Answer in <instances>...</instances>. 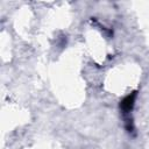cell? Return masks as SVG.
<instances>
[{
	"instance_id": "1",
	"label": "cell",
	"mask_w": 149,
	"mask_h": 149,
	"mask_svg": "<svg viewBox=\"0 0 149 149\" xmlns=\"http://www.w3.org/2000/svg\"><path fill=\"white\" fill-rule=\"evenodd\" d=\"M137 97V91H133L132 93H129L128 95H126L121 101H120V111L123 114H128L132 112V109L134 108L135 105V100Z\"/></svg>"
}]
</instances>
